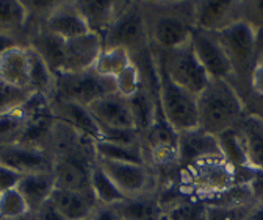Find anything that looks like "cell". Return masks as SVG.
<instances>
[{
	"label": "cell",
	"mask_w": 263,
	"mask_h": 220,
	"mask_svg": "<svg viewBox=\"0 0 263 220\" xmlns=\"http://www.w3.org/2000/svg\"><path fill=\"white\" fill-rule=\"evenodd\" d=\"M30 214L33 220H66L60 214V211L55 208V205L50 202V199L44 205H41L35 212H30Z\"/></svg>",
	"instance_id": "836d02e7"
},
{
	"label": "cell",
	"mask_w": 263,
	"mask_h": 220,
	"mask_svg": "<svg viewBox=\"0 0 263 220\" xmlns=\"http://www.w3.org/2000/svg\"><path fill=\"white\" fill-rule=\"evenodd\" d=\"M245 220H263V202L254 203Z\"/></svg>",
	"instance_id": "74e56055"
},
{
	"label": "cell",
	"mask_w": 263,
	"mask_h": 220,
	"mask_svg": "<svg viewBox=\"0 0 263 220\" xmlns=\"http://www.w3.org/2000/svg\"><path fill=\"white\" fill-rule=\"evenodd\" d=\"M27 214H30L27 202L17 189L0 194V220L19 218Z\"/></svg>",
	"instance_id": "83f0119b"
},
{
	"label": "cell",
	"mask_w": 263,
	"mask_h": 220,
	"mask_svg": "<svg viewBox=\"0 0 263 220\" xmlns=\"http://www.w3.org/2000/svg\"><path fill=\"white\" fill-rule=\"evenodd\" d=\"M240 22V2H194V28L212 31Z\"/></svg>",
	"instance_id": "5bb4252c"
},
{
	"label": "cell",
	"mask_w": 263,
	"mask_h": 220,
	"mask_svg": "<svg viewBox=\"0 0 263 220\" xmlns=\"http://www.w3.org/2000/svg\"><path fill=\"white\" fill-rule=\"evenodd\" d=\"M43 27L64 41L89 31L85 19L76 7V2H57Z\"/></svg>",
	"instance_id": "9a60e30c"
},
{
	"label": "cell",
	"mask_w": 263,
	"mask_h": 220,
	"mask_svg": "<svg viewBox=\"0 0 263 220\" xmlns=\"http://www.w3.org/2000/svg\"><path fill=\"white\" fill-rule=\"evenodd\" d=\"M240 20L249 24L255 31L263 27V2H240Z\"/></svg>",
	"instance_id": "1f68e13d"
},
{
	"label": "cell",
	"mask_w": 263,
	"mask_h": 220,
	"mask_svg": "<svg viewBox=\"0 0 263 220\" xmlns=\"http://www.w3.org/2000/svg\"><path fill=\"white\" fill-rule=\"evenodd\" d=\"M232 68V78L229 81L237 92L251 87V78L258 64V47L255 30L240 20L215 33Z\"/></svg>",
	"instance_id": "3957f363"
},
{
	"label": "cell",
	"mask_w": 263,
	"mask_h": 220,
	"mask_svg": "<svg viewBox=\"0 0 263 220\" xmlns=\"http://www.w3.org/2000/svg\"><path fill=\"white\" fill-rule=\"evenodd\" d=\"M52 113L55 120L68 125L88 139L99 141L101 130L86 106L71 102H52Z\"/></svg>",
	"instance_id": "e0dca14e"
},
{
	"label": "cell",
	"mask_w": 263,
	"mask_h": 220,
	"mask_svg": "<svg viewBox=\"0 0 263 220\" xmlns=\"http://www.w3.org/2000/svg\"><path fill=\"white\" fill-rule=\"evenodd\" d=\"M102 49H104L102 38L96 33H91V31L71 39H66L61 72H82V71L92 69Z\"/></svg>",
	"instance_id": "4fadbf2b"
},
{
	"label": "cell",
	"mask_w": 263,
	"mask_h": 220,
	"mask_svg": "<svg viewBox=\"0 0 263 220\" xmlns=\"http://www.w3.org/2000/svg\"><path fill=\"white\" fill-rule=\"evenodd\" d=\"M55 94L52 102H71L91 106L96 100L116 92L115 80L101 77L94 69L82 72H60L55 75Z\"/></svg>",
	"instance_id": "52a82bcc"
},
{
	"label": "cell",
	"mask_w": 263,
	"mask_h": 220,
	"mask_svg": "<svg viewBox=\"0 0 263 220\" xmlns=\"http://www.w3.org/2000/svg\"><path fill=\"white\" fill-rule=\"evenodd\" d=\"M251 87L255 94L263 97V62H258L254 69V74L251 78Z\"/></svg>",
	"instance_id": "d590c367"
},
{
	"label": "cell",
	"mask_w": 263,
	"mask_h": 220,
	"mask_svg": "<svg viewBox=\"0 0 263 220\" xmlns=\"http://www.w3.org/2000/svg\"><path fill=\"white\" fill-rule=\"evenodd\" d=\"M258 62H263V50H261V53H260V58H258Z\"/></svg>",
	"instance_id": "ab89813d"
},
{
	"label": "cell",
	"mask_w": 263,
	"mask_h": 220,
	"mask_svg": "<svg viewBox=\"0 0 263 220\" xmlns=\"http://www.w3.org/2000/svg\"><path fill=\"white\" fill-rule=\"evenodd\" d=\"M0 164L13 169L21 175L46 173L53 169V155L49 148L19 141L0 145Z\"/></svg>",
	"instance_id": "9c48e42d"
},
{
	"label": "cell",
	"mask_w": 263,
	"mask_h": 220,
	"mask_svg": "<svg viewBox=\"0 0 263 220\" xmlns=\"http://www.w3.org/2000/svg\"><path fill=\"white\" fill-rule=\"evenodd\" d=\"M88 220H121L118 212L115 211L113 206H105V205H97Z\"/></svg>",
	"instance_id": "e575fe53"
},
{
	"label": "cell",
	"mask_w": 263,
	"mask_h": 220,
	"mask_svg": "<svg viewBox=\"0 0 263 220\" xmlns=\"http://www.w3.org/2000/svg\"><path fill=\"white\" fill-rule=\"evenodd\" d=\"M88 109L97 122L99 130H137L128 100L118 92L96 100Z\"/></svg>",
	"instance_id": "7c38bea8"
},
{
	"label": "cell",
	"mask_w": 263,
	"mask_h": 220,
	"mask_svg": "<svg viewBox=\"0 0 263 220\" xmlns=\"http://www.w3.org/2000/svg\"><path fill=\"white\" fill-rule=\"evenodd\" d=\"M132 62L134 61H132V56L127 50L121 47H104L101 55L97 56L92 69L101 77L115 80Z\"/></svg>",
	"instance_id": "d4e9b609"
},
{
	"label": "cell",
	"mask_w": 263,
	"mask_h": 220,
	"mask_svg": "<svg viewBox=\"0 0 263 220\" xmlns=\"http://www.w3.org/2000/svg\"><path fill=\"white\" fill-rule=\"evenodd\" d=\"M8 220H33V218H31V214H27V215H24V217H19V218H8Z\"/></svg>",
	"instance_id": "f35d334b"
},
{
	"label": "cell",
	"mask_w": 263,
	"mask_h": 220,
	"mask_svg": "<svg viewBox=\"0 0 263 220\" xmlns=\"http://www.w3.org/2000/svg\"><path fill=\"white\" fill-rule=\"evenodd\" d=\"M115 86H116V92L124 99L134 97L143 87V77L135 62H132L122 74H119L115 78Z\"/></svg>",
	"instance_id": "f1b7e54d"
},
{
	"label": "cell",
	"mask_w": 263,
	"mask_h": 220,
	"mask_svg": "<svg viewBox=\"0 0 263 220\" xmlns=\"http://www.w3.org/2000/svg\"><path fill=\"white\" fill-rule=\"evenodd\" d=\"M25 131V116L22 109L0 116V145L19 142Z\"/></svg>",
	"instance_id": "4316f807"
},
{
	"label": "cell",
	"mask_w": 263,
	"mask_h": 220,
	"mask_svg": "<svg viewBox=\"0 0 263 220\" xmlns=\"http://www.w3.org/2000/svg\"><path fill=\"white\" fill-rule=\"evenodd\" d=\"M91 192L97 205H105V206H115L125 199L122 192L116 187V184L111 181V178L99 167V164L94 167L91 173Z\"/></svg>",
	"instance_id": "484cf974"
},
{
	"label": "cell",
	"mask_w": 263,
	"mask_h": 220,
	"mask_svg": "<svg viewBox=\"0 0 263 220\" xmlns=\"http://www.w3.org/2000/svg\"><path fill=\"white\" fill-rule=\"evenodd\" d=\"M113 208L122 220H166L158 191L141 197L124 199Z\"/></svg>",
	"instance_id": "ffe728a7"
},
{
	"label": "cell",
	"mask_w": 263,
	"mask_h": 220,
	"mask_svg": "<svg viewBox=\"0 0 263 220\" xmlns=\"http://www.w3.org/2000/svg\"><path fill=\"white\" fill-rule=\"evenodd\" d=\"M249 167L263 175V119L246 114L237 125Z\"/></svg>",
	"instance_id": "d6986e66"
},
{
	"label": "cell",
	"mask_w": 263,
	"mask_h": 220,
	"mask_svg": "<svg viewBox=\"0 0 263 220\" xmlns=\"http://www.w3.org/2000/svg\"><path fill=\"white\" fill-rule=\"evenodd\" d=\"M210 158H224L216 136L205 133L201 128L177 133L179 170H183L196 163Z\"/></svg>",
	"instance_id": "8fae6325"
},
{
	"label": "cell",
	"mask_w": 263,
	"mask_h": 220,
	"mask_svg": "<svg viewBox=\"0 0 263 220\" xmlns=\"http://www.w3.org/2000/svg\"><path fill=\"white\" fill-rule=\"evenodd\" d=\"M33 92L11 87L0 81V116L19 109Z\"/></svg>",
	"instance_id": "f546056e"
},
{
	"label": "cell",
	"mask_w": 263,
	"mask_h": 220,
	"mask_svg": "<svg viewBox=\"0 0 263 220\" xmlns=\"http://www.w3.org/2000/svg\"><path fill=\"white\" fill-rule=\"evenodd\" d=\"M246 116L243 100L229 80H210L197 96V128L219 136Z\"/></svg>",
	"instance_id": "7a4b0ae2"
},
{
	"label": "cell",
	"mask_w": 263,
	"mask_h": 220,
	"mask_svg": "<svg viewBox=\"0 0 263 220\" xmlns=\"http://www.w3.org/2000/svg\"><path fill=\"white\" fill-rule=\"evenodd\" d=\"M97 164L111 178L125 199L141 197L158 191L157 177L149 164L116 163L99 158Z\"/></svg>",
	"instance_id": "ba28073f"
},
{
	"label": "cell",
	"mask_w": 263,
	"mask_h": 220,
	"mask_svg": "<svg viewBox=\"0 0 263 220\" xmlns=\"http://www.w3.org/2000/svg\"><path fill=\"white\" fill-rule=\"evenodd\" d=\"M96 155L99 160H108L116 163L147 164L143 144H113L105 141L94 142Z\"/></svg>",
	"instance_id": "603a6c76"
},
{
	"label": "cell",
	"mask_w": 263,
	"mask_h": 220,
	"mask_svg": "<svg viewBox=\"0 0 263 220\" xmlns=\"http://www.w3.org/2000/svg\"><path fill=\"white\" fill-rule=\"evenodd\" d=\"M149 42L154 50H173L191 41L194 2H143Z\"/></svg>",
	"instance_id": "6da1fadb"
},
{
	"label": "cell",
	"mask_w": 263,
	"mask_h": 220,
	"mask_svg": "<svg viewBox=\"0 0 263 220\" xmlns=\"http://www.w3.org/2000/svg\"><path fill=\"white\" fill-rule=\"evenodd\" d=\"M21 178H22L21 173L14 172L13 169H10L7 166L0 164V194L11 191V189H16Z\"/></svg>",
	"instance_id": "d6a6232c"
},
{
	"label": "cell",
	"mask_w": 263,
	"mask_h": 220,
	"mask_svg": "<svg viewBox=\"0 0 263 220\" xmlns=\"http://www.w3.org/2000/svg\"><path fill=\"white\" fill-rule=\"evenodd\" d=\"M14 46H25V44L17 36L7 35V33H0V56H2L8 49H11Z\"/></svg>",
	"instance_id": "8d00e7d4"
},
{
	"label": "cell",
	"mask_w": 263,
	"mask_h": 220,
	"mask_svg": "<svg viewBox=\"0 0 263 220\" xmlns=\"http://www.w3.org/2000/svg\"><path fill=\"white\" fill-rule=\"evenodd\" d=\"M191 47L210 80L232 78V68H230V62L215 33L194 28L191 36Z\"/></svg>",
	"instance_id": "30bf717a"
},
{
	"label": "cell",
	"mask_w": 263,
	"mask_h": 220,
	"mask_svg": "<svg viewBox=\"0 0 263 220\" xmlns=\"http://www.w3.org/2000/svg\"><path fill=\"white\" fill-rule=\"evenodd\" d=\"M121 220H122V218H121Z\"/></svg>",
	"instance_id": "60d3db41"
},
{
	"label": "cell",
	"mask_w": 263,
	"mask_h": 220,
	"mask_svg": "<svg viewBox=\"0 0 263 220\" xmlns=\"http://www.w3.org/2000/svg\"><path fill=\"white\" fill-rule=\"evenodd\" d=\"M28 14L24 2H0V33L17 36L25 44V28Z\"/></svg>",
	"instance_id": "cb8c5ba5"
},
{
	"label": "cell",
	"mask_w": 263,
	"mask_h": 220,
	"mask_svg": "<svg viewBox=\"0 0 263 220\" xmlns=\"http://www.w3.org/2000/svg\"><path fill=\"white\" fill-rule=\"evenodd\" d=\"M155 66L158 74V103L166 123L176 133L197 128V97L176 84L157 62Z\"/></svg>",
	"instance_id": "5b68a950"
},
{
	"label": "cell",
	"mask_w": 263,
	"mask_h": 220,
	"mask_svg": "<svg viewBox=\"0 0 263 220\" xmlns=\"http://www.w3.org/2000/svg\"><path fill=\"white\" fill-rule=\"evenodd\" d=\"M104 47H121L134 58L151 49L143 2H116L113 20L102 38Z\"/></svg>",
	"instance_id": "277c9868"
},
{
	"label": "cell",
	"mask_w": 263,
	"mask_h": 220,
	"mask_svg": "<svg viewBox=\"0 0 263 220\" xmlns=\"http://www.w3.org/2000/svg\"><path fill=\"white\" fill-rule=\"evenodd\" d=\"M152 50L157 64L166 72V75L185 91L197 97L209 84L210 77L201 66L191 47V41L173 50Z\"/></svg>",
	"instance_id": "8992f818"
},
{
	"label": "cell",
	"mask_w": 263,
	"mask_h": 220,
	"mask_svg": "<svg viewBox=\"0 0 263 220\" xmlns=\"http://www.w3.org/2000/svg\"><path fill=\"white\" fill-rule=\"evenodd\" d=\"M16 189L27 202L28 211L35 212L41 205H44L50 199L55 189V180L52 172L28 173V175H22Z\"/></svg>",
	"instance_id": "44dd1931"
},
{
	"label": "cell",
	"mask_w": 263,
	"mask_h": 220,
	"mask_svg": "<svg viewBox=\"0 0 263 220\" xmlns=\"http://www.w3.org/2000/svg\"><path fill=\"white\" fill-rule=\"evenodd\" d=\"M76 7L91 33L104 38L113 20L116 2H76Z\"/></svg>",
	"instance_id": "7402d4cb"
},
{
	"label": "cell",
	"mask_w": 263,
	"mask_h": 220,
	"mask_svg": "<svg viewBox=\"0 0 263 220\" xmlns=\"http://www.w3.org/2000/svg\"><path fill=\"white\" fill-rule=\"evenodd\" d=\"M0 81L30 91V49L27 46H14L0 56Z\"/></svg>",
	"instance_id": "2e32d148"
},
{
	"label": "cell",
	"mask_w": 263,
	"mask_h": 220,
	"mask_svg": "<svg viewBox=\"0 0 263 220\" xmlns=\"http://www.w3.org/2000/svg\"><path fill=\"white\" fill-rule=\"evenodd\" d=\"M252 205H207V220H245Z\"/></svg>",
	"instance_id": "4dcf8cb0"
},
{
	"label": "cell",
	"mask_w": 263,
	"mask_h": 220,
	"mask_svg": "<svg viewBox=\"0 0 263 220\" xmlns=\"http://www.w3.org/2000/svg\"><path fill=\"white\" fill-rule=\"evenodd\" d=\"M50 202L66 220H88L92 209L97 206L91 192L63 189V187H55Z\"/></svg>",
	"instance_id": "ac0fdd59"
}]
</instances>
